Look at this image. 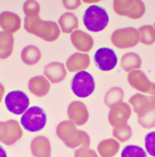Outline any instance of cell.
<instances>
[{
	"label": "cell",
	"mask_w": 155,
	"mask_h": 157,
	"mask_svg": "<svg viewBox=\"0 0 155 157\" xmlns=\"http://www.w3.org/2000/svg\"><path fill=\"white\" fill-rule=\"evenodd\" d=\"M21 60L28 66H35L41 60V51L37 46L28 45L21 51Z\"/></svg>",
	"instance_id": "obj_25"
},
{
	"label": "cell",
	"mask_w": 155,
	"mask_h": 157,
	"mask_svg": "<svg viewBox=\"0 0 155 157\" xmlns=\"http://www.w3.org/2000/svg\"><path fill=\"white\" fill-rule=\"evenodd\" d=\"M56 135L66 147L76 149L83 146L89 147L91 138L88 133L78 129L77 125L70 120L60 122L56 127Z\"/></svg>",
	"instance_id": "obj_1"
},
{
	"label": "cell",
	"mask_w": 155,
	"mask_h": 157,
	"mask_svg": "<svg viewBox=\"0 0 155 157\" xmlns=\"http://www.w3.org/2000/svg\"><path fill=\"white\" fill-rule=\"evenodd\" d=\"M146 152L151 156L155 157V131H151L145 136Z\"/></svg>",
	"instance_id": "obj_32"
},
{
	"label": "cell",
	"mask_w": 155,
	"mask_h": 157,
	"mask_svg": "<svg viewBox=\"0 0 155 157\" xmlns=\"http://www.w3.org/2000/svg\"><path fill=\"white\" fill-rule=\"evenodd\" d=\"M22 26V19L12 11H3L0 13V28L4 32L12 34L17 32Z\"/></svg>",
	"instance_id": "obj_18"
},
{
	"label": "cell",
	"mask_w": 155,
	"mask_h": 157,
	"mask_svg": "<svg viewBox=\"0 0 155 157\" xmlns=\"http://www.w3.org/2000/svg\"><path fill=\"white\" fill-rule=\"evenodd\" d=\"M24 29L35 36L47 42H54L59 39L60 29L57 23L42 20L40 17L24 18Z\"/></svg>",
	"instance_id": "obj_2"
},
{
	"label": "cell",
	"mask_w": 155,
	"mask_h": 157,
	"mask_svg": "<svg viewBox=\"0 0 155 157\" xmlns=\"http://www.w3.org/2000/svg\"><path fill=\"white\" fill-rule=\"evenodd\" d=\"M120 143L115 138L102 140L96 147V152L100 157H115L120 150Z\"/></svg>",
	"instance_id": "obj_21"
},
{
	"label": "cell",
	"mask_w": 155,
	"mask_h": 157,
	"mask_svg": "<svg viewBox=\"0 0 155 157\" xmlns=\"http://www.w3.org/2000/svg\"><path fill=\"white\" fill-rule=\"evenodd\" d=\"M20 124L28 132H38L45 128L47 114L41 107H29L21 117Z\"/></svg>",
	"instance_id": "obj_4"
},
{
	"label": "cell",
	"mask_w": 155,
	"mask_h": 157,
	"mask_svg": "<svg viewBox=\"0 0 155 157\" xmlns=\"http://www.w3.org/2000/svg\"><path fill=\"white\" fill-rule=\"evenodd\" d=\"M81 1L80 0H72V1H69V0H65L62 2L63 6L66 10H77L78 8L80 7L81 5Z\"/></svg>",
	"instance_id": "obj_34"
},
{
	"label": "cell",
	"mask_w": 155,
	"mask_h": 157,
	"mask_svg": "<svg viewBox=\"0 0 155 157\" xmlns=\"http://www.w3.org/2000/svg\"><path fill=\"white\" fill-rule=\"evenodd\" d=\"M15 40L12 34L0 32V60L9 59L12 56Z\"/></svg>",
	"instance_id": "obj_23"
},
{
	"label": "cell",
	"mask_w": 155,
	"mask_h": 157,
	"mask_svg": "<svg viewBox=\"0 0 155 157\" xmlns=\"http://www.w3.org/2000/svg\"><path fill=\"white\" fill-rule=\"evenodd\" d=\"M70 40L74 48L80 53H89L94 47V39L89 33L77 29L71 34Z\"/></svg>",
	"instance_id": "obj_14"
},
{
	"label": "cell",
	"mask_w": 155,
	"mask_h": 157,
	"mask_svg": "<svg viewBox=\"0 0 155 157\" xmlns=\"http://www.w3.org/2000/svg\"><path fill=\"white\" fill-rule=\"evenodd\" d=\"M5 86H4L3 84L0 82V104H1V102L3 101V99H4V97H5Z\"/></svg>",
	"instance_id": "obj_35"
},
{
	"label": "cell",
	"mask_w": 155,
	"mask_h": 157,
	"mask_svg": "<svg viewBox=\"0 0 155 157\" xmlns=\"http://www.w3.org/2000/svg\"><path fill=\"white\" fill-rule=\"evenodd\" d=\"M23 136V127L18 121L9 119L0 122V143L6 146H13Z\"/></svg>",
	"instance_id": "obj_8"
},
{
	"label": "cell",
	"mask_w": 155,
	"mask_h": 157,
	"mask_svg": "<svg viewBox=\"0 0 155 157\" xmlns=\"http://www.w3.org/2000/svg\"><path fill=\"white\" fill-rule=\"evenodd\" d=\"M23 13L25 15V17L27 18H35L37 17H40L41 12V6L36 1H26L23 6Z\"/></svg>",
	"instance_id": "obj_30"
},
{
	"label": "cell",
	"mask_w": 155,
	"mask_h": 157,
	"mask_svg": "<svg viewBox=\"0 0 155 157\" xmlns=\"http://www.w3.org/2000/svg\"><path fill=\"white\" fill-rule=\"evenodd\" d=\"M67 116L69 120L73 124L77 126H83L89 120L90 113L85 103L75 100L69 104L67 107Z\"/></svg>",
	"instance_id": "obj_12"
},
{
	"label": "cell",
	"mask_w": 155,
	"mask_h": 157,
	"mask_svg": "<svg viewBox=\"0 0 155 157\" xmlns=\"http://www.w3.org/2000/svg\"><path fill=\"white\" fill-rule=\"evenodd\" d=\"M7 110L15 115H23L29 107V98L25 93L16 90L9 92L5 98Z\"/></svg>",
	"instance_id": "obj_9"
},
{
	"label": "cell",
	"mask_w": 155,
	"mask_h": 157,
	"mask_svg": "<svg viewBox=\"0 0 155 157\" xmlns=\"http://www.w3.org/2000/svg\"><path fill=\"white\" fill-rule=\"evenodd\" d=\"M128 82L129 86L140 93L148 94L153 83L147 78L146 74L141 69L131 71L128 74Z\"/></svg>",
	"instance_id": "obj_13"
},
{
	"label": "cell",
	"mask_w": 155,
	"mask_h": 157,
	"mask_svg": "<svg viewBox=\"0 0 155 157\" xmlns=\"http://www.w3.org/2000/svg\"><path fill=\"white\" fill-rule=\"evenodd\" d=\"M91 65V58L88 54L76 52L69 58L66 62V67L71 73H79L85 70Z\"/></svg>",
	"instance_id": "obj_16"
},
{
	"label": "cell",
	"mask_w": 155,
	"mask_h": 157,
	"mask_svg": "<svg viewBox=\"0 0 155 157\" xmlns=\"http://www.w3.org/2000/svg\"><path fill=\"white\" fill-rule=\"evenodd\" d=\"M0 157H7V153L1 145H0Z\"/></svg>",
	"instance_id": "obj_36"
},
{
	"label": "cell",
	"mask_w": 155,
	"mask_h": 157,
	"mask_svg": "<svg viewBox=\"0 0 155 157\" xmlns=\"http://www.w3.org/2000/svg\"><path fill=\"white\" fill-rule=\"evenodd\" d=\"M128 104L137 115L146 111L149 108L155 106V101L149 96L144 93H135L129 98Z\"/></svg>",
	"instance_id": "obj_20"
},
{
	"label": "cell",
	"mask_w": 155,
	"mask_h": 157,
	"mask_svg": "<svg viewBox=\"0 0 155 157\" xmlns=\"http://www.w3.org/2000/svg\"><path fill=\"white\" fill-rule=\"evenodd\" d=\"M110 17L106 10L97 5H90L85 11L83 22L91 32L103 31L109 24Z\"/></svg>",
	"instance_id": "obj_3"
},
{
	"label": "cell",
	"mask_w": 155,
	"mask_h": 157,
	"mask_svg": "<svg viewBox=\"0 0 155 157\" xmlns=\"http://www.w3.org/2000/svg\"><path fill=\"white\" fill-rule=\"evenodd\" d=\"M133 136L132 128L128 124L123 125L122 127L114 128L113 129V136L116 139L119 143H126L129 141Z\"/></svg>",
	"instance_id": "obj_29"
},
{
	"label": "cell",
	"mask_w": 155,
	"mask_h": 157,
	"mask_svg": "<svg viewBox=\"0 0 155 157\" xmlns=\"http://www.w3.org/2000/svg\"><path fill=\"white\" fill-rule=\"evenodd\" d=\"M113 10L120 17L138 20L146 13V6L140 0H115L113 2Z\"/></svg>",
	"instance_id": "obj_5"
},
{
	"label": "cell",
	"mask_w": 155,
	"mask_h": 157,
	"mask_svg": "<svg viewBox=\"0 0 155 157\" xmlns=\"http://www.w3.org/2000/svg\"><path fill=\"white\" fill-rule=\"evenodd\" d=\"M111 43L118 49L132 48L138 45L141 37L138 29L133 27H126L115 29L112 33Z\"/></svg>",
	"instance_id": "obj_6"
},
{
	"label": "cell",
	"mask_w": 155,
	"mask_h": 157,
	"mask_svg": "<svg viewBox=\"0 0 155 157\" xmlns=\"http://www.w3.org/2000/svg\"><path fill=\"white\" fill-rule=\"evenodd\" d=\"M94 61L96 67L104 72L111 71L117 65V56L110 48H100L94 55Z\"/></svg>",
	"instance_id": "obj_11"
},
{
	"label": "cell",
	"mask_w": 155,
	"mask_h": 157,
	"mask_svg": "<svg viewBox=\"0 0 155 157\" xmlns=\"http://www.w3.org/2000/svg\"><path fill=\"white\" fill-rule=\"evenodd\" d=\"M132 114V108L128 103L122 102L110 108L108 121L113 128L122 127L128 124Z\"/></svg>",
	"instance_id": "obj_10"
},
{
	"label": "cell",
	"mask_w": 155,
	"mask_h": 157,
	"mask_svg": "<svg viewBox=\"0 0 155 157\" xmlns=\"http://www.w3.org/2000/svg\"><path fill=\"white\" fill-rule=\"evenodd\" d=\"M138 31L140 33L141 43L146 46H151L155 43V28L153 25H143Z\"/></svg>",
	"instance_id": "obj_28"
},
{
	"label": "cell",
	"mask_w": 155,
	"mask_h": 157,
	"mask_svg": "<svg viewBox=\"0 0 155 157\" xmlns=\"http://www.w3.org/2000/svg\"><path fill=\"white\" fill-rule=\"evenodd\" d=\"M121 157H147V155L144 148L131 144L123 148Z\"/></svg>",
	"instance_id": "obj_31"
},
{
	"label": "cell",
	"mask_w": 155,
	"mask_h": 157,
	"mask_svg": "<svg viewBox=\"0 0 155 157\" xmlns=\"http://www.w3.org/2000/svg\"><path fill=\"white\" fill-rule=\"evenodd\" d=\"M138 124L142 128L151 129L155 128V106L149 108L146 111L137 116Z\"/></svg>",
	"instance_id": "obj_27"
},
{
	"label": "cell",
	"mask_w": 155,
	"mask_h": 157,
	"mask_svg": "<svg viewBox=\"0 0 155 157\" xmlns=\"http://www.w3.org/2000/svg\"><path fill=\"white\" fill-rule=\"evenodd\" d=\"M153 27H154V28H155V23H154V25H153Z\"/></svg>",
	"instance_id": "obj_37"
},
{
	"label": "cell",
	"mask_w": 155,
	"mask_h": 157,
	"mask_svg": "<svg viewBox=\"0 0 155 157\" xmlns=\"http://www.w3.org/2000/svg\"><path fill=\"white\" fill-rule=\"evenodd\" d=\"M43 74L50 83L59 84L64 81L67 76V70L64 65L59 61L50 62L44 67Z\"/></svg>",
	"instance_id": "obj_15"
},
{
	"label": "cell",
	"mask_w": 155,
	"mask_h": 157,
	"mask_svg": "<svg viewBox=\"0 0 155 157\" xmlns=\"http://www.w3.org/2000/svg\"><path fill=\"white\" fill-rule=\"evenodd\" d=\"M73 157H100L96 150L90 148L89 147L83 146L80 148H76L74 151Z\"/></svg>",
	"instance_id": "obj_33"
},
{
	"label": "cell",
	"mask_w": 155,
	"mask_h": 157,
	"mask_svg": "<svg viewBox=\"0 0 155 157\" xmlns=\"http://www.w3.org/2000/svg\"><path fill=\"white\" fill-rule=\"evenodd\" d=\"M50 81L44 75H37L30 78L28 82V89L34 96L43 98L50 92Z\"/></svg>",
	"instance_id": "obj_17"
},
{
	"label": "cell",
	"mask_w": 155,
	"mask_h": 157,
	"mask_svg": "<svg viewBox=\"0 0 155 157\" xmlns=\"http://www.w3.org/2000/svg\"><path fill=\"white\" fill-rule=\"evenodd\" d=\"M124 98V91L119 86L111 87L104 95V104L110 108L116 104L122 103Z\"/></svg>",
	"instance_id": "obj_26"
},
{
	"label": "cell",
	"mask_w": 155,
	"mask_h": 157,
	"mask_svg": "<svg viewBox=\"0 0 155 157\" xmlns=\"http://www.w3.org/2000/svg\"><path fill=\"white\" fill-rule=\"evenodd\" d=\"M71 88L73 93L80 98L91 96L95 91V80L93 76L86 71L77 73L73 76Z\"/></svg>",
	"instance_id": "obj_7"
},
{
	"label": "cell",
	"mask_w": 155,
	"mask_h": 157,
	"mask_svg": "<svg viewBox=\"0 0 155 157\" xmlns=\"http://www.w3.org/2000/svg\"><path fill=\"white\" fill-rule=\"evenodd\" d=\"M33 157H51L52 145L49 139L45 136H37L30 143Z\"/></svg>",
	"instance_id": "obj_19"
},
{
	"label": "cell",
	"mask_w": 155,
	"mask_h": 157,
	"mask_svg": "<svg viewBox=\"0 0 155 157\" xmlns=\"http://www.w3.org/2000/svg\"><path fill=\"white\" fill-rule=\"evenodd\" d=\"M142 60L141 56L134 52H128L123 55L120 61L121 67L123 71L127 73H130L134 70L140 69L142 67Z\"/></svg>",
	"instance_id": "obj_24"
},
{
	"label": "cell",
	"mask_w": 155,
	"mask_h": 157,
	"mask_svg": "<svg viewBox=\"0 0 155 157\" xmlns=\"http://www.w3.org/2000/svg\"><path fill=\"white\" fill-rule=\"evenodd\" d=\"M58 25H59L60 31L65 34H72L73 31L77 30L79 26L78 18L73 12H66L60 16L58 20Z\"/></svg>",
	"instance_id": "obj_22"
}]
</instances>
